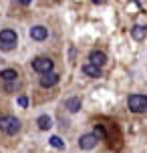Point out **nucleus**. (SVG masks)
<instances>
[{
	"instance_id": "14",
	"label": "nucleus",
	"mask_w": 147,
	"mask_h": 153,
	"mask_svg": "<svg viewBox=\"0 0 147 153\" xmlns=\"http://www.w3.org/2000/svg\"><path fill=\"white\" fill-rule=\"evenodd\" d=\"M48 143H50V145H53L54 149H62V147H65V141H62V139L59 137V135H53V137L48 139Z\"/></svg>"
},
{
	"instance_id": "8",
	"label": "nucleus",
	"mask_w": 147,
	"mask_h": 153,
	"mask_svg": "<svg viewBox=\"0 0 147 153\" xmlns=\"http://www.w3.org/2000/svg\"><path fill=\"white\" fill-rule=\"evenodd\" d=\"M40 87H45V89H48V87H54V85L59 83V75L56 73H48V75H42L39 79Z\"/></svg>"
},
{
	"instance_id": "2",
	"label": "nucleus",
	"mask_w": 147,
	"mask_h": 153,
	"mask_svg": "<svg viewBox=\"0 0 147 153\" xmlns=\"http://www.w3.org/2000/svg\"><path fill=\"white\" fill-rule=\"evenodd\" d=\"M127 107L129 111L133 113H145L147 111V97L145 95H129V99H127Z\"/></svg>"
},
{
	"instance_id": "9",
	"label": "nucleus",
	"mask_w": 147,
	"mask_h": 153,
	"mask_svg": "<svg viewBox=\"0 0 147 153\" xmlns=\"http://www.w3.org/2000/svg\"><path fill=\"white\" fill-rule=\"evenodd\" d=\"M65 109H67L69 113H77L79 109H81V99H79V97H69V99H65Z\"/></svg>"
},
{
	"instance_id": "5",
	"label": "nucleus",
	"mask_w": 147,
	"mask_h": 153,
	"mask_svg": "<svg viewBox=\"0 0 147 153\" xmlns=\"http://www.w3.org/2000/svg\"><path fill=\"white\" fill-rule=\"evenodd\" d=\"M97 143H99V139L95 137V133H85V135H81V137H79V147H81V149H85V151L93 149Z\"/></svg>"
},
{
	"instance_id": "16",
	"label": "nucleus",
	"mask_w": 147,
	"mask_h": 153,
	"mask_svg": "<svg viewBox=\"0 0 147 153\" xmlns=\"http://www.w3.org/2000/svg\"><path fill=\"white\" fill-rule=\"evenodd\" d=\"M18 81H12V83H4V89H6L8 93H12V91H16V89H18Z\"/></svg>"
},
{
	"instance_id": "17",
	"label": "nucleus",
	"mask_w": 147,
	"mask_h": 153,
	"mask_svg": "<svg viewBox=\"0 0 147 153\" xmlns=\"http://www.w3.org/2000/svg\"><path fill=\"white\" fill-rule=\"evenodd\" d=\"M18 105H20L22 109H26V107H28V99H26L24 95H20V97H18Z\"/></svg>"
},
{
	"instance_id": "18",
	"label": "nucleus",
	"mask_w": 147,
	"mask_h": 153,
	"mask_svg": "<svg viewBox=\"0 0 147 153\" xmlns=\"http://www.w3.org/2000/svg\"><path fill=\"white\" fill-rule=\"evenodd\" d=\"M18 4H20V6H28V4H30V0H20Z\"/></svg>"
},
{
	"instance_id": "10",
	"label": "nucleus",
	"mask_w": 147,
	"mask_h": 153,
	"mask_svg": "<svg viewBox=\"0 0 147 153\" xmlns=\"http://www.w3.org/2000/svg\"><path fill=\"white\" fill-rule=\"evenodd\" d=\"M0 81H2V83H12V81H18V73H16L14 69L0 71Z\"/></svg>"
},
{
	"instance_id": "7",
	"label": "nucleus",
	"mask_w": 147,
	"mask_h": 153,
	"mask_svg": "<svg viewBox=\"0 0 147 153\" xmlns=\"http://www.w3.org/2000/svg\"><path fill=\"white\" fill-rule=\"evenodd\" d=\"M30 38L32 40H45V38L48 36V28H45V26H40V24H36V26H32L30 28Z\"/></svg>"
},
{
	"instance_id": "11",
	"label": "nucleus",
	"mask_w": 147,
	"mask_h": 153,
	"mask_svg": "<svg viewBox=\"0 0 147 153\" xmlns=\"http://www.w3.org/2000/svg\"><path fill=\"white\" fill-rule=\"evenodd\" d=\"M83 75L91 76V79H97V76H101V69L95 67V65H91V62H85L83 65Z\"/></svg>"
},
{
	"instance_id": "12",
	"label": "nucleus",
	"mask_w": 147,
	"mask_h": 153,
	"mask_svg": "<svg viewBox=\"0 0 147 153\" xmlns=\"http://www.w3.org/2000/svg\"><path fill=\"white\" fill-rule=\"evenodd\" d=\"M131 36L135 38V40H145L147 28H145V26H141V24H135V26L131 28Z\"/></svg>"
},
{
	"instance_id": "1",
	"label": "nucleus",
	"mask_w": 147,
	"mask_h": 153,
	"mask_svg": "<svg viewBox=\"0 0 147 153\" xmlns=\"http://www.w3.org/2000/svg\"><path fill=\"white\" fill-rule=\"evenodd\" d=\"M0 131L6 135H16L20 131V121L14 115H4V117H0Z\"/></svg>"
},
{
	"instance_id": "13",
	"label": "nucleus",
	"mask_w": 147,
	"mask_h": 153,
	"mask_svg": "<svg viewBox=\"0 0 147 153\" xmlns=\"http://www.w3.org/2000/svg\"><path fill=\"white\" fill-rule=\"evenodd\" d=\"M36 125H39L40 131H48L50 127H53V119H50L48 115H40L39 119H36Z\"/></svg>"
},
{
	"instance_id": "3",
	"label": "nucleus",
	"mask_w": 147,
	"mask_h": 153,
	"mask_svg": "<svg viewBox=\"0 0 147 153\" xmlns=\"http://www.w3.org/2000/svg\"><path fill=\"white\" fill-rule=\"evenodd\" d=\"M18 42V36H16L14 30H10V28H4V30H0V48L2 51H12Z\"/></svg>"
},
{
	"instance_id": "15",
	"label": "nucleus",
	"mask_w": 147,
	"mask_h": 153,
	"mask_svg": "<svg viewBox=\"0 0 147 153\" xmlns=\"http://www.w3.org/2000/svg\"><path fill=\"white\" fill-rule=\"evenodd\" d=\"M95 137L99 139V141L107 137V133H105V127H103V125H95Z\"/></svg>"
},
{
	"instance_id": "6",
	"label": "nucleus",
	"mask_w": 147,
	"mask_h": 153,
	"mask_svg": "<svg viewBox=\"0 0 147 153\" xmlns=\"http://www.w3.org/2000/svg\"><path fill=\"white\" fill-rule=\"evenodd\" d=\"M89 62L101 69V67H103V65L107 62V54L103 53V51H93V53L89 54Z\"/></svg>"
},
{
	"instance_id": "4",
	"label": "nucleus",
	"mask_w": 147,
	"mask_h": 153,
	"mask_svg": "<svg viewBox=\"0 0 147 153\" xmlns=\"http://www.w3.org/2000/svg\"><path fill=\"white\" fill-rule=\"evenodd\" d=\"M53 67L54 62L48 59V56H36L34 61H32V69L40 73V75H48V73H53Z\"/></svg>"
}]
</instances>
